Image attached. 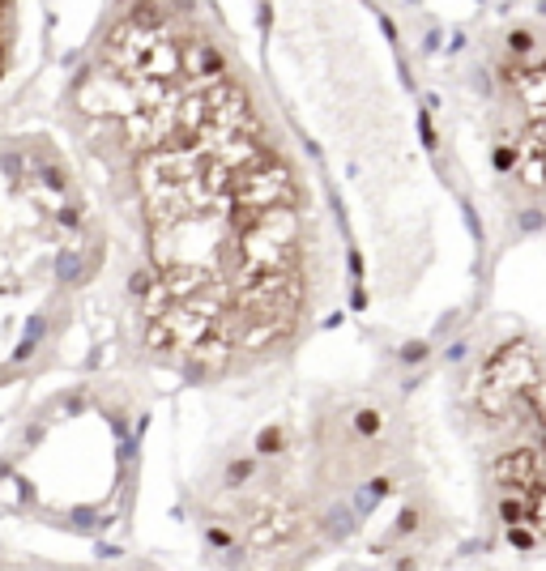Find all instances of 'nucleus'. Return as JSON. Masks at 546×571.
Masks as SVG:
<instances>
[]
</instances>
